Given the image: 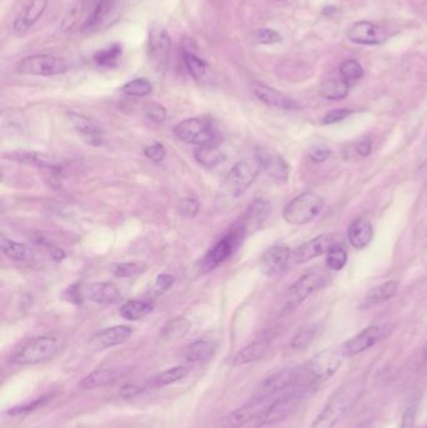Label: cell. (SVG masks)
<instances>
[{"instance_id": "1", "label": "cell", "mask_w": 427, "mask_h": 428, "mask_svg": "<svg viewBox=\"0 0 427 428\" xmlns=\"http://www.w3.org/2000/svg\"><path fill=\"white\" fill-rule=\"evenodd\" d=\"M365 388L363 378H354L333 393L327 401L326 406L316 417L310 428H334L342 417L347 414L351 407L360 399Z\"/></svg>"}, {"instance_id": "2", "label": "cell", "mask_w": 427, "mask_h": 428, "mask_svg": "<svg viewBox=\"0 0 427 428\" xmlns=\"http://www.w3.org/2000/svg\"><path fill=\"white\" fill-rule=\"evenodd\" d=\"M262 166L258 158H248L236 163L222 184V196L239 198L243 196L261 172Z\"/></svg>"}, {"instance_id": "3", "label": "cell", "mask_w": 427, "mask_h": 428, "mask_svg": "<svg viewBox=\"0 0 427 428\" xmlns=\"http://www.w3.org/2000/svg\"><path fill=\"white\" fill-rule=\"evenodd\" d=\"M62 347V341L54 336H40L30 340L19 349L13 362L21 366H33L39 363L47 362L56 356Z\"/></svg>"}, {"instance_id": "4", "label": "cell", "mask_w": 427, "mask_h": 428, "mask_svg": "<svg viewBox=\"0 0 427 428\" xmlns=\"http://www.w3.org/2000/svg\"><path fill=\"white\" fill-rule=\"evenodd\" d=\"M342 357L343 355L341 351L336 349H325L319 352L301 370V379H304L306 385L325 382L339 370Z\"/></svg>"}, {"instance_id": "5", "label": "cell", "mask_w": 427, "mask_h": 428, "mask_svg": "<svg viewBox=\"0 0 427 428\" xmlns=\"http://www.w3.org/2000/svg\"><path fill=\"white\" fill-rule=\"evenodd\" d=\"M324 210V199L312 192L297 196L283 210V218L291 225H304L312 222Z\"/></svg>"}, {"instance_id": "6", "label": "cell", "mask_w": 427, "mask_h": 428, "mask_svg": "<svg viewBox=\"0 0 427 428\" xmlns=\"http://www.w3.org/2000/svg\"><path fill=\"white\" fill-rule=\"evenodd\" d=\"M330 281V272L325 268L317 267L307 270L287 290L289 305H297L302 303L306 298L310 297L315 292L326 287Z\"/></svg>"}, {"instance_id": "7", "label": "cell", "mask_w": 427, "mask_h": 428, "mask_svg": "<svg viewBox=\"0 0 427 428\" xmlns=\"http://www.w3.org/2000/svg\"><path fill=\"white\" fill-rule=\"evenodd\" d=\"M68 63L64 59L53 57L48 54H36L23 59L18 64V71L23 74L29 75H42V77H51V75H59L68 71Z\"/></svg>"}, {"instance_id": "8", "label": "cell", "mask_w": 427, "mask_h": 428, "mask_svg": "<svg viewBox=\"0 0 427 428\" xmlns=\"http://www.w3.org/2000/svg\"><path fill=\"white\" fill-rule=\"evenodd\" d=\"M174 136L187 144H210L213 138L212 124L203 118H189L177 124L173 129Z\"/></svg>"}, {"instance_id": "9", "label": "cell", "mask_w": 427, "mask_h": 428, "mask_svg": "<svg viewBox=\"0 0 427 428\" xmlns=\"http://www.w3.org/2000/svg\"><path fill=\"white\" fill-rule=\"evenodd\" d=\"M171 48H172V42L167 30L163 29L160 25L152 27L149 30L148 51H149V59L152 62L153 66L158 72L166 71L169 63Z\"/></svg>"}, {"instance_id": "10", "label": "cell", "mask_w": 427, "mask_h": 428, "mask_svg": "<svg viewBox=\"0 0 427 428\" xmlns=\"http://www.w3.org/2000/svg\"><path fill=\"white\" fill-rule=\"evenodd\" d=\"M302 390H296L293 392L287 393L278 399H275L266 412L258 418L260 426H268L273 425L276 422L283 421L287 418L298 406V403L302 399Z\"/></svg>"}, {"instance_id": "11", "label": "cell", "mask_w": 427, "mask_h": 428, "mask_svg": "<svg viewBox=\"0 0 427 428\" xmlns=\"http://www.w3.org/2000/svg\"><path fill=\"white\" fill-rule=\"evenodd\" d=\"M273 401L269 397H262L256 396L251 402H248L245 406L241 407L232 412L228 417H225L223 422V428H241L247 425L248 422L260 418L262 414L266 412L269 405Z\"/></svg>"}, {"instance_id": "12", "label": "cell", "mask_w": 427, "mask_h": 428, "mask_svg": "<svg viewBox=\"0 0 427 428\" xmlns=\"http://www.w3.org/2000/svg\"><path fill=\"white\" fill-rule=\"evenodd\" d=\"M386 327L369 326L365 328L360 333L356 334L355 337L350 338L345 342L341 347V353L343 357H352L360 355L362 352L374 347L377 342L381 341V338L386 334Z\"/></svg>"}, {"instance_id": "13", "label": "cell", "mask_w": 427, "mask_h": 428, "mask_svg": "<svg viewBox=\"0 0 427 428\" xmlns=\"http://www.w3.org/2000/svg\"><path fill=\"white\" fill-rule=\"evenodd\" d=\"M237 242H239L237 234H230L223 240H219L217 244L203 257L202 261L199 262V272L202 275H206L210 270L217 268L222 263H225L233 253L234 248L237 246Z\"/></svg>"}, {"instance_id": "14", "label": "cell", "mask_w": 427, "mask_h": 428, "mask_svg": "<svg viewBox=\"0 0 427 428\" xmlns=\"http://www.w3.org/2000/svg\"><path fill=\"white\" fill-rule=\"evenodd\" d=\"M300 381H301V370H280L262 382L257 396L273 399L276 394L289 390L292 386L297 385Z\"/></svg>"}, {"instance_id": "15", "label": "cell", "mask_w": 427, "mask_h": 428, "mask_svg": "<svg viewBox=\"0 0 427 428\" xmlns=\"http://www.w3.org/2000/svg\"><path fill=\"white\" fill-rule=\"evenodd\" d=\"M334 240H336L333 234H321L319 237L308 240L297 248L296 251L292 253V260L297 264L312 261L317 257L327 254L330 248L332 247L333 244H336Z\"/></svg>"}, {"instance_id": "16", "label": "cell", "mask_w": 427, "mask_h": 428, "mask_svg": "<svg viewBox=\"0 0 427 428\" xmlns=\"http://www.w3.org/2000/svg\"><path fill=\"white\" fill-rule=\"evenodd\" d=\"M292 253L290 248L277 244L266 251L260 260V269L265 276L273 277L281 275L287 267Z\"/></svg>"}, {"instance_id": "17", "label": "cell", "mask_w": 427, "mask_h": 428, "mask_svg": "<svg viewBox=\"0 0 427 428\" xmlns=\"http://www.w3.org/2000/svg\"><path fill=\"white\" fill-rule=\"evenodd\" d=\"M254 95L261 101L262 103L267 104L268 107L273 108L284 109V110H295L300 108L298 103L293 101L291 97L284 95L282 92L268 87L266 84H262L258 81H254L251 84Z\"/></svg>"}, {"instance_id": "18", "label": "cell", "mask_w": 427, "mask_h": 428, "mask_svg": "<svg viewBox=\"0 0 427 428\" xmlns=\"http://www.w3.org/2000/svg\"><path fill=\"white\" fill-rule=\"evenodd\" d=\"M347 38L350 42L361 45H377L386 40L382 29H380L376 24L366 21L354 23L348 28Z\"/></svg>"}, {"instance_id": "19", "label": "cell", "mask_w": 427, "mask_h": 428, "mask_svg": "<svg viewBox=\"0 0 427 428\" xmlns=\"http://www.w3.org/2000/svg\"><path fill=\"white\" fill-rule=\"evenodd\" d=\"M269 214H271V204L263 199L254 201V203L248 207L245 216L242 218L241 231L245 234H252L256 231H258L262 225L267 221Z\"/></svg>"}, {"instance_id": "20", "label": "cell", "mask_w": 427, "mask_h": 428, "mask_svg": "<svg viewBox=\"0 0 427 428\" xmlns=\"http://www.w3.org/2000/svg\"><path fill=\"white\" fill-rule=\"evenodd\" d=\"M132 328L128 326H116L106 328L90 338V346L95 349H107L122 344L132 336Z\"/></svg>"}, {"instance_id": "21", "label": "cell", "mask_w": 427, "mask_h": 428, "mask_svg": "<svg viewBox=\"0 0 427 428\" xmlns=\"http://www.w3.org/2000/svg\"><path fill=\"white\" fill-rule=\"evenodd\" d=\"M69 121L73 129L80 134L88 144L99 145L103 143V129L93 119L78 113H69Z\"/></svg>"}, {"instance_id": "22", "label": "cell", "mask_w": 427, "mask_h": 428, "mask_svg": "<svg viewBox=\"0 0 427 428\" xmlns=\"http://www.w3.org/2000/svg\"><path fill=\"white\" fill-rule=\"evenodd\" d=\"M348 240L356 249L367 247L374 237V227L366 217L356 218L348 228Z\"/></svg>"}, {"instance_id": "23", "label": "cell", "mask_w": 427, "mask_h": 428, "mask_svg": "<svg viewBox=\"0 0 427 428\" xmlns=\"http://www.w3.org/2000/svg\"><path fill=\"white\" fill-rule=\"evenodd\" d=\"M89 301L98 305H114L121 301V290L109 282L90 284L86 290Z\"/></svg>"}, {"instance_id": "24", "label": "cell", "mask_w": 427, "mask_h": 428, "mask_svg": "<svg viewBox=\"0 0 427 428\" xmlns=\"http://www.w3.org/2000/svg\"><path fill=\"white\" fill-rule=\"evenodd\" d=\"M47 5H48V0H32L28 7L24 9L23 14L15 21V32L23 33L32 28L44 14Z\"/></svg>"}, {"instance_id": "25", "label": "cell", "mask_w": 427, "mask_h": 428, "mask_svg": "<svg viewBox=\"0 0 427 428\" xmlns=\"http://www.w3.org/2000/svg\"><path fill=\"white\" fill-rule=\"evenodd\" d=\"M257 158L269 177L281 181H286L289 178L290 168L287 162L283 160L281 155L275 153H262Z\"/></svg>"}, {"instance_id": "26", "label": "cell", "mask_w": 427, "mask_h": 428, "mask_svg": "<svg viewBox=\"0 0 427 428\" xmlns=\"http://www.w3.org/2000/svg\"><path fill=\"white\" fill-rule=\"evenodd\" d=\"M123 372L119 370H97L80 381L82 390H95L99 387L110 385L123 377Z\"/></svg>"}, {"instance_id": "27", "label": "cell", "mask_w": 427, "mask_h": 428, "mask_svg": "<svg viewBox=\"0 0 427 428\" xmlns=\"http://www.w3.org/2000/svg\"><path fill=\"white\" fill-rule=\"evenodd\" d=\"M217 349L216 342L198 340L184 349V358L191 363L204 362L213 357Z\"/></svg>"}, {"instance_id": "28", "label": "cell", "mask_w": 427, "mask_h": 428, "mask_svg": "<svg viewBox=\"0 0 427 428\" xmlns=\"http://www.w3.org/2000/svg\"><path fill=\"white\" fill-rule=\"evenodd\" d=\"M182 55H183V62L188 71L189 75L196 80L203 79L207 74L208 66L203 59L197 55L195 51H191V47L187 45L186 40L182 47Z\"/></svg>"}, {"instance_id": "29", "label": "cell", "mask_w": 427, "mask_h": 428, "mask_svg": "<svg viewBox=\"0 0 427 428\" xmlns=\"http://www.w3.org/2000/svg\"><path fill=\"white\" fill-rule=\"evenodd\" d=\"M0 247L3 253L14 261L22 262V263H32L34 261V252L23 243L1 237Z\"/></svg>"}, {"instance_id": "30", "label": "cell", "mask_w": 427, "mask_h": 428, "mask_svg": "<svg viewBox=\"0 0 427 428\" xmlns=\"http://www.w3.org/2000/svg\"><path fill=\"white\" fill-rule=\"evenodd\" d=\"M195 158L203 167L215 168L225 162V154L217 145L206 144L195 151Z\"/></svg>"}, {"instance_id": "31", "label": "cell", "mask_w": 427, "mask_h": 428, "mask_svg": "<svg viewBox=\"0 0 427 428\" xmlns=\"http://www.w3.org/2000/svg\"><path fill=\"white\" fill-rule=\"evenodd\" d=\"M191 327L192 325L186 317H175L173 320L167 322L166 326L163 327L160 332V338L167 342L180 341L187 336Z\"/></svg>"}, {"instance_id": "32", "label": "cell", "mask_w": 427, "mask_h": 428, "mask_svg": "<svg viewBox=\"0 0 427 428\" xmlns=\"http://www.w3.org/2000/svg\"><path fill=\"white\" fill-rule=\"evenodd\" d=\"M348 92H350V83L342 78L326 80L319 86V95L328 101H342L347 97Z\"/></svg>"}, {"instance_id": "33", "label": "cell", "mask_w": 427, "mask_h": 428, "mask_svg": "<svg viewBox=\"0 0 427 428\" xmlns=\"http://www.w3.org/2000/svg\"><path fill=\"white\" fill-rule=\"evenodd\" d=\"M398 290V282L396 281H389L386 284H380L375 288L369 290V294L366 296L365 299V307H371V305H380L385 301H389L390 298L393 297Z\"/></svg>"}, {"instance_id": "34", "label": "cell", "mask_w": 427, "mask_h": 428, "mask_svg": "<svg viewBox=\"0 0 427 428\" xmlns=\"http://www.w3.org/2000/svg\"><path fill=\"white\" fill-rule=\"evenodd\" d=\"M122 54H123L122 47L119 44H113L109 48L97 51L95 57H93V60L99 68L112 69V68H116L119 64V62L122 59Z\"/></svg>"}, {"instance_id": "35", "label": "cell", "mask_w": 427, "mask_h": 428, "mask_svg": "<svg viewBox=\"0 0 427 428\" xmlns=\"http://www.w3.org/2000/svg\"><path fill=\"white\" fill-rule=\"evenodd\" d=\"M153 305L145 301H130L121 307V316L128 320H138L152 312Z\"/></svg>"}, {"instance_id": "36", "label": "cell", "mask_w": 427, "mask_h": 428, "mask_svg": "<svg viewBox=\"0 0 427 428\" xmlns=\"http://www.w3.org/2000/svg\"><path fill=\"white\" fill-rule=\"evenodd\" d=\"M9 160L24 163V164H32L38 167H53L51 158H48L45 154L36 152H12L4 155Z\"/></svg>"}, {"instance_id": "37", "label": "cell", "mask_w": 427, "mask_h": 428, "mask_svg": "<svg viewBox=\"0 0 427 428\" xmlns=\"http://www.w3.org/2000/svg\"><path fill=\"white\" fill-rule=\"evenodd\" d=\"M267 349L268 342H254L237 353V356L234 357V363L236 364H247V363L254 362V361L260 360L266 353Z\"/></svg>"}, {"instance_id": "38", "label": "cell", "mask_w": 427, "mask_h": 428, "mask_svg": "<svg viewBox=\"0 0 427 428\" xmlns=\"http://www.w3.org/2000/svg\"><path fill=\"white\" fill-rule=\"evenodd\" d=\"M189 370L184 366H177L172 367L169 370H164L160 373L158 376L152 379V385L154 387H166V386L173 385L175 382L181 381L188 375Z\"/></svg>"}, {"instance_id": "39", "label": "cell", "mask_w": 427, "mask_h": 428, "mask_svg": "<svg viewBox=\"0 0 427 428\" xmlns=\"http://www.w3.org/2000/svg\"><path fill=\"white\" fill-rule=\"evenodd\" d=\"M153 87L149 80L145 78H137V79L131 80L128 83H125L122 87V92L124 95H131V97H137V98H143L147 95L152 93Z\"/></svg>"}, {"instance_id": "40", "label": "cell", "mask_w": 427, "mask_h": 428, "mask_svg": "<svg viewBox=\"0 0 427 428\" xmlns=\"http://www.w3.org/2000/svg\"><path fill=\"white\" fill-rule=\"evenodd\" d=\"M327 268L341 270L347 263V252L339 244H333L326 254Z\"/></svg>"}, {"instance_id": "41", "label": "cell", "mask_w": 427, "mask_h": 428, "mask_svg": "<svg viewBox=\"0 0 427 428\" xmlns=\"http://www.w3.org/2000/svg\"><path fill=\"white\" fill-rule=\"evenodd\" d=\"M340 74L342 79L351 83V81L361 79L363 77V69L358 62L350 59L341 64Z\"/></svg>"}, {"instance_id": "42", "label": "cell", "mask_w": 427, "mask_h": 428, "mask_svg": "<svg viewBox=\"0 0 427 428\" xmlns=\"http://www.w3.org/2000/svg\"><path fill=\"white\" fill-rule=\"evenodd\" d=\"M145 270V264L143 263H121L114 267V276L119 278H130L138 276Z\"/></svg>"}, {"instance_id": "43", "label": "cell", "mask_w": 427, "mask_h": 428, "mask_svg": "<svg viewBox=\"0 0 427 428\" xmlns=\"http://www.w3.org/2000/svg\"><path fill=\"white\" fill-rule=\"evenodd\" d=\"M145 114L154 123H163L167 119V110L160 103H147L145 105Z\"/></svg>"}, {"instance_id": "44", "label": "cell", "mask_w": 427, "mask_h": 428, "mask_svg": "<svg viewBox=\"0 0 427 428\" xmlns=\"http://www.w3.org/2000/svg\"><path fill=\"white\" fill-rule=\"evenodd\" d=\"M254 40L258 44H275L282 42V36L276 30L261 28L254 33Z\"/></svg>"}, {"instance_id": "45", "label": "cell", "mask_w": 427, "mask_h": 428, "mask_svg": "<svg viewBox=\"0 0 427 428\" xmlns=\"http://www.w3.org/2000/svg\"><path fill=\"white\" fill-rule=\"evenodd\" d=\"M315 331L311 328H304L293 337L292 340V347L296 349H304L310 346V343L313 341Z\"/></svg>"}, {"instance_id": "46", "label": "cell", "mask_w": 427, "mask_h": 428, "mask_svg": "<svg viewBox=\"0 0 427 428\" xmlns=\"http://www.w3.org/2000/svg\"><path fill=\"white\" fill-rule=\"evenodd\" d=\"M354 112L351 109L339 108L330 110L322 118V124H334L342 122L343 119H346L347 116H351Z\"/></svg>"}, {"instance_id": "47", "label": "cell", "mask_w": 427, "mask_h": 428, "mask_svg": "<svg viewBox=\"0 0 427 428\" xmlns=\"http://www.w3.org/2000/svg\"><path fill=\"white\" fill-rule=\"evenodd\" d=\"M178 211L183 217H195L199 211V203L193 198H184L178 203Z\"/></svg>"}, {"instance_id": "48", "label": "cell", "mask_w": 427, "mask_h": 428, "mask_svg": "<svg viewBox=\"0 0 427 428\" xmlns=\"http://www.w3.org/2000/svg\"><path fill=\"white\" fill-rule=\"evenodd\" d=\"M145 154L148 160H152L154 163H160L166 158L167 151L162 143H154L145 148Z\"/></svg>"}, {"instance_id": "49", "label": "cell", "mask_w": 427, "mask_h": 428, "mask_svg": "<svg viewBox=\"0 0 427 428\" xmlns=\"http://www.w3.org/2000/svg\"><path fill=\"white\" fill-rule=\"evenodd\" d=\"M174 284V278L171 275H160L157 277L154 287H153V293L156 296H162L163 293H166Z\"/></svg>"}, {"instance_id": "50", "label": "cell", "mask_w": 427, "mask_h": 428, "mask_svg": "<svg viewBox=\"0 0 427 428\" xmlns=\"http://www.w3.org/2000/svg\"><path fill=\"white\" fill-rule=\"evenodd\" d=\"M331 157V151L325 145L313 147L310 152V158L313 163H324Z\"/></svg>"}, {"instance_id": "51", "label": "cell", "mask_w": 427, "mask_h": 428, "mask_svg": "<svg viewBox=\"0 0 427 428\" xmlns=\"http://www.w3.org/2000/svg\"><path fill=\"white\" fill-rule=\"evenodd\" d=\"M106 0H80V16L86 15L84 22L87 21L88 16L93 13L95 8L99 7L101 3H104ZM84 24V23H83Z\"/></svg>"}, {"instance_id": "52", "label": "cell", "mask_w": 427, "mask_h": 428, "mask_svg": "<svg viewBox=\"0 0 427 428\" xmlns=\"http://www.w3.org/2000/svg\"><path fill=\"white\" fill-rule=\"evenodd\" d=\"M415 423H416V406L413 405L402 414L400 428H415Z\"/></svg>"}, {"instance_id": "53", "label": "cell", "mask_w": 427, "mask_h": 428, "mask_svg": "<svg viewBox=\"0 0 427 428\" xmlns=\"http://www.w3.org/2000/svg\"><path fill=\"white\" fill-rule=\"evenodd\" d=\"M372 149V142L369 137L361 138L356 143V152L361 157H367Z\"/></svg>"}, {"instance_id": "54", "label": "cell", "mask_w": 427, "mask_h": 428, "mask_svg": "<svg viewBox=\"0 0 427 428\" xmlns=\"http://www.w3.org/2000/svg\"><path fill=\"white\" fill-rule=\"evenodd\" d=\"M420 175L424 178V181L427 183V160L424 163V166L420 168Z\"/></svg>"}, {"instance_id": "55", "label": "cell", "mask_w": 427, "mask_h": 428, "mask_svg": "<svg viewBox=\"0 0 427 428\" xmlns=\"http://www.w3.org/2000/svg\"><path fill=\"white\" fill-rule=\"evenodd\" d=\"M424 353H425V357H427V344L426 347H425V351H424Z\"/></svg>"}]
</instances>
